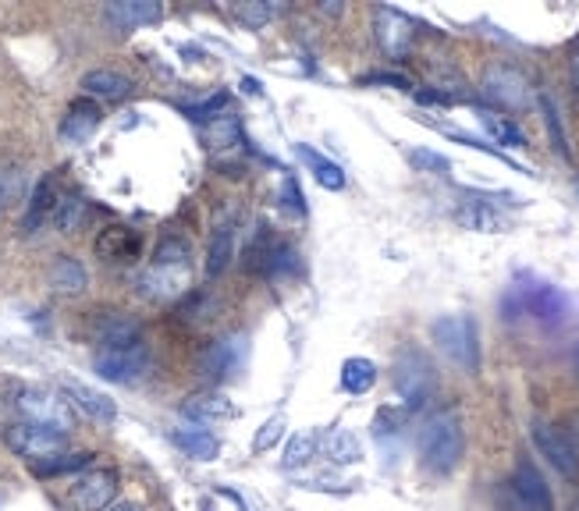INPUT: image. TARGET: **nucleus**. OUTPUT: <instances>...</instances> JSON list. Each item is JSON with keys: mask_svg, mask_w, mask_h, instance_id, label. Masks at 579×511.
Instances as JSON below:
<instances>
[{"mask_svg": "<svg viewBox=\"0 0 579 511\" xmlns=\"http://www.w3.org/2000/svg\"><path fill=\"white\" fill-rule=\"evenodd\" d=\"M192 284V253L182 239H164L149 267L140 273V295L149 302H171Z\"/></svg>", "mask_w": 579, "mask_h": 511, "instance_id": "1", "label": "nucleus"}, {"mask_svg": "<svg viewBox=\"0 0 579 511\" xmlns=\"http://www.w3.org/2000/svg\"><path fill=\"white\" fill-rule=\"evenodd\" d=\"M466 437L462 423L455 412H434L431 419L420 426V459L437 476H448L455 465L462 462Z\"/></svg>", "mask_w": 579, "mask_h": 511, "instance_id": "2", "label": "nucleus"}, {"mask_svg": "<svg viewBox=\"0 0 579 511\" xmlns=\"http://www.w3.org/2000/svg\"><path fill=\"white\" fill-rule=\"evenodd\" d=\"M15 409L22 423H33V426H44V430H53V434H64L75 430V409L68 398L53 394V391H44V388H22L15 391Z\"/></svg>", "mask_w": 579, "mask_h": 511, "instance_id": "3", "label": "nucleus"}, {"mask_svg": "<svg viewBox=\"0 0 579 511\" xmlns=\"http://www.w3.org/2000/svg\"><path fill=\"white\" fill-rule=\"evenodd\" d=\"M395 391L406 409H423L437 391L434 363L420 349H402L395 358Z\"/></svg>", "mask_w": 579, "mask_h": 511, "instance_id": "4", "label": "nucleus"}, {"mask_svg": "<svg viewBox=\"0 0 579 511\" xmlns=\"http://www.w3.org/2000/svg\"><path fill=\"white\" fill-rule=\"evenodd\" d=\"M431 334L437 341V349L445 352L459 369H466V373L480 369V341H477L473 316H437Z\"/></svg>", "mask_w": 579, "mask_h": 511, "instance_id": "5", "label": "nucleus"}, {"mask_svg": "<svg viewBox=\"0 0 579 511\" xmlns=\"http://www.w3.org/2000/svg\"><path fill=\"white\" fill-rule=\"evenodd\" d=\"M480 93H484V100H491L494 107H505V110L530 107V96H533L530 78L512 64H491L484 78H480Z\"/></svg>", "mask_w": 579, "mask_h": 511, "instance_id": "6", "label": "nucleus"}, {"mask_svg": "<svg viewBox=\"0 0 579 511\" xmlns=\"http://www.w3.org/2000/svg\"><path fill=\"white\" fill-rule=\"evenodd\" d=\"M505 309L508 313H527L541 324H562V316L569 306H565V295L558 292V288H551L544 281H530L522 288H512Z\"/></svg>", "mask_w": 579, "mask_h": 511, "instance_id": "7", "label": "nucleus"}, {"mask_svg": "<svg viewBox=\"0 0 579 511\" xmlns=\"http://www.w3.org/2000/svg\"><path fill=\"white\" fill-rule=\"evenodd\" d=\"M93 366L110 384H140L149 373V352L143 341L129 344V349H107V352H96Z\"/></svg>", "mask_w": 579, "mask_h": 511, "instance_id": "8", "label": "nucleus"}, {"mask_svg": "<svg viewBox=\"0 0 579 511\" xmlns=\"http://www.w3.org/2000/svg\"><path fill=\"white\" fill-rule=\"evenodd\" d=\"M4 440H8V448L19 454V459H29V462H47V459H53V454L68 451L64 434L44 430V426H33V423L8 426Z\"/></svg>", "mask_w": 579, "mask_h": 511, "instance_id": "9", "label": "nucleus"}, {"mask_svg": "<svg viewBox=\"0 0 579 511\" xmlns=\"http://www.w3.org/2000/svg\"><path fill=\"white\" fill-rule=\"evenodd\" d=\"M533 445H536V451H541L551 465L558 469L565 479H576L579 476V451L572 445V437L565 434L562 426L536 419L533 423Z\"/></svg>", "mask_w": 579, "mask_h": 511, "instance_id": "10", "label": "nucleus"}, {"mask_svg": "<svg viewBox=\"0 0 579 511\" xmlns=\"http://www.w3.org/2000/svg\"><path fill=\"white\" fill-rule=\"evenodd\" d=\"M374 33H377V47L388 53V58H406L412 50V39H417V25H412V19H406L402 11L377 8Z\"/></svg>", "mask_w": 579, "mask_h": 511, "instance_id": "11", "label": "nucleus"}, {"mask_svg": "<svg viewBox=\"0 0 579 511\" xmlns=\"http://www.w3.org/2000/svg\"><path fill=\"white\" fill-rule=\"evenodd\" d=\"M118 494V473L114 469H93L72 487V508L75 511H107Z\"/></svg>", "mask_w": 579, "mask_h": 511, "instance_id": "12", "label": "nucleus"}, {"mask_svg": "<svg viewBox=\"0 0 579 511\" xmlns=\"http://www.w3.org/2000/svg\"><path fill=\"white\" fill-rule=\"evenodd\" d=\"M245 363V344L242 338H228V341H214L210 349L200 358V373L206 380L225 384L231 377H239V369Z\"/></svg>", "mask_w": 579, "mask_h": 511, "instance_id": "13", "label": "nucleus"}, {"mask_svg": "<svg viewBox=\"0 0 579 511\" xmlns=\"http://www.w3.org/2000/svg\"><path fill=\"white\" fill-rule=\"evenodd\" d=\"M508 487H512V497L519 501L522 511H555V501H551V490H547V483L541 476V469H536L530 459H522L516 465Z\"/></svg>", "mask_w": 579, "mask_h": 511, "instance_id": "14", "label": "nucleus"}, {"mask_svg": "<svg viewBox=\"0 0 579 511\" xmlns=\"http://www.w3.org/2000/svg\"><path fill=\"white\" fill-rule=\"evenodd\" d=\"M93 338H96V344H100V352H107V349H129V344H140L143 341V330L125 313H100L93 320Z\"/></svg>", "mask_w": 579, "mask_h": 511, "instance_id": "15", "label": "nucleus"}, {"mask_svg": "<svg viewBox=\"0 0 579 511\" xmlns=\"http://www.w3.org/2000/svg\"><path fill=\"white\" fill-rule=\"evenodd\" d=\"M236 239H239V210L228 206L225 214L217 217L214 224V242H210V256H206V273H225L231 256H236Z\"/></svg>", "mask_w": 579, "mask_h": 511, "instance_id": "16", "label": "nucleus"}, {"mask_svg": "<svg viewBox=\"0 0 579 511\" xmlns=\"http://www.w3.org/2000/svg\"><path fill=\"white\" fill-rule=\"evenodd\" d=\"M455 220H459L466 231H477V234H502L508 228V220H505V214L498 210V206L480 199V196L466 199L459 210H455Z\"/></svg>", "mask_w": 579, "mask_h": 511, "instance_id": "17", "label": "nucleus"}, {"mask_svg": "<svg viewBox=\"0 0 579 511\" xmlns=\"http://www.w3.org/2000/svg\"><path fill=\"white\" fill-rule=\"evenodd\" d=\"M96 256L110 259V264H129L140 256V231H132L125 224H110L96 234Z\"/></svg>", "mask_w": 579, "mask_h": 511, "instance_id": "18", "label": "nucleus"}, {"mask_svg": "<svg viewBox=\"0 0 579 511\" xmlns=\"http://www.w3.org/2000/svg\"><path fill=\"white\" fill-rule=\"evenodd\" d=\"M182 412H185L189 419H200V423H206V419H236L239 416V409L231 405V398L220 394L217 388L200 391V394H189Z\"/></svg>", "mask_w": 579, "mask_h": 511, "instance_id": "19", "label": "nucleus"}, {"mask_svg": "<svg viewBox=\"0 0 579 511\" xmlns=\"http://www.w3.org/2000/svg\"><path fill=\"white\" fill-rule=\"evenodd\" d=\"M104 15L121 25V29H132V25H154L160 22L164 8L157 4V0H118V4H107Z\"/></svg>", "mask_w": 579, "mask_h": 511, "instance_id": "20", "label": "nucleus"}, {"mask_svg": "<svg viewBox=\"0 0 579 511\" xmlns=\"http://www.w3.org/2000/svg\"><path fill=\"white\" fill-rule=\"evenodd\" d=\"M96 124H100V110H96V104L93 100H75L72 107H68L64 121H61V139L86 143L96 132Z\"/></svg>", "mask_w": 579, "mask_h": 511, "instance_id": "21", "label": "nucleus"}, {"mask_svg": "<svg viewBox=\"0 0 579 511\" xmlns=\"http://www.w3.org/2000/svg\"><path fill=\"white\" fill-rule=\"evenodd\" d=\"M47 278H50V288L58 295H82V292H86V284H89V273L75 256H58V259H53Z\"/></svg>", "mask_w": 579, "mask_h": 511, "instance_id": "22", "label": "nucleus"}, {"mask_svg": "<svg viewBox=\"0 0 579 511\" xmlns=\"http://www.w3.org/2000/svg\"><path fill=\"white\" fill-rule=\"evenodd\" d=\"M171 440L189 459H200V462H214L220 454V440L210 430H200V426H182V430L171 434Z\"/></svg>", "mask_w": 579, "mask_h": 511, "instance_id": "23", "label": "nucleus"}, {"mask_svg": "<svg viewBox=\"0 0 579 511\" xmlns=\"http://www.w3.org/2000/svg\"><path fill=\"white\" fill-rule=\"evenodd\" d=\"M64 394L72 398V402H75L82 412H89L93 419L110 423V419L118 416V409H114V402H110L107 394L93 391V388H86V384H79V380H64Z\"/></svg>", "mask_w": 579, "mask_h": 511, "instance_id": "24", "label": "nucleus"}, {"mask_svg": "<svg viewBox=\"0 0 579 511\" xmlns=\"http://www.w3.org/2000/svg\"><path fill=\"white\" fill-rule=\"evenodd\" d=\"M82 89L89 96H100V100H121V96L132 93V82L121 72H110V68H96V72L82 75Z\"/></svg>", "mask_w": 579, "mask_h": 511, "instance_id": "25", "label": "nucleus"}, {"mask_svg": "<svg viewBox=\"0 0 579 511\" xmlns=\"http://www.w3.org/2000/svg\"><path fill=\"white\" fill-rule=\"evenodd\" d=\"M58 188H53V182H39L36 192H33V203L29 210H25V220H22V231L33 234L36 228L47 224V217H53V210H58Z\"/></svg>", "mask_w": 579, "mask_h": 511, "instance_id": "26", "label": "nucleus"}, {"mask_svg": "<svg viewBox=\"0 0 579 511\" xmlns=\"http://www.w3.org/2000/svg\"><path fill=\"white\" fill-rule=\"evenodd\" d=\"M295 154L310 163L313 178H316V182H321L324 188H330V192L345 188V171L338 168V163H330L327 157H321V154H316V149H310L306 143H299V146H295Z\"/></svg>", "mask_w": 579, "mask_h": 511, "instance_id": "27", "label": "nucleus"}, {"mask_svg": "<svg viewBox=\"0 0 579 511\" xmlns=\"http://www.w3.org/2000/svg\"><path fill=\"white\" fill-rule=\"evenodd\" d=\"M377 384V366L370 358H345L341 366V388L349 394H366Z\"/></svg>", "mask_w": 579, "mask_h": 511, "instance_id": "28", "label": "nucleus"}, {"mask_svg": "<svg viewBox=\"0 0 579 511\" xmlns=\"http://www.w3.org/2000/svg\"><path fill=\"white\" fill-rule=\"evenodd\" d=\"M324 451L335 465H352V462L363 459L360 437H355L352 430H330L327 440H324Z\"/></svg>", "mask_w": 579, "mask_h": 511, "instance_id": "29", "label": "nucleus"}, {"mask_svg": "<svg viewBox=\"0 0 579 511\" xmlns=\"http://www.w3.org/2000/svg\"><path fill=\"white\" fill-rule=\"evenodd\" d=\"M96 454L89 451H64V454H53L47 462H33V473L36 476H64V473H79V469H89Z\"/></svg>", "mask_w": 579, "mask_h": 511, "instance_id": "30", "label": "nucleus"}, {"mask_svg": "<svg viewBox=\"0 0 579 511\" xmlns=\"http://www.w3.org/2000/svg\"><path fill=\"white\" fill-rule=\"evenodd\" d=\"M480 124L498 139L502 146H512V149H522L527 146V135H522L516 124H512V118H502L498 110H480Z\"/></svg>", "mask_w": 579, "mask_h": 511, "instance_id": "31", "label": "nucleus"}, {"mask_svg": "<svg viewBox=\"0 0 579 511\" xmlns=\"http://www.w3.org/2000/svg\"><path fill=\"white\" fill-rule=\"evenodd\" d=\"M86 217H89V206L86 199H79V196H68L58 203V210H53V224H58L61 234H75L82 224H86Z\"/></svg>", "mask_w": 579, "mask_h": 511, "instance_id": "32", "label": "nucleus"}, {"mask_svg": "<svg viewBox=\"0 0 579 511\" xmlns=\"http://www.w3.org/2000/svg\"><path fill=\"white\" fill-rule=\"evenodd\" d=\"M299 270H302V259L295 248L288 242H274V253L267 259L264 278H288V273H299Z\"/></svg>", "mask_w": 579, "mask_h": 511, "instance_id": "33", "label": "nucleus"}, {"mask_svg": "<svg viewBox=\"0 0 579 511\" xmlns=\"http://www.w3.org/2000/svg\"><path fill=\"white\" fill-rule=\"evenodd\" d=\"M313 454H316V434H295L292 440H288L281 465H285V469L310 465V462H313Z\"/></svg>", "mask_w": 579, "mask_h": 511, "instance_id": "34", "label": "nucleus"}, {"mask_svg": "<svg viewBox=\"0 0 579 511\" xmlns=\"http://www.w3.org/2000/svg\"><path fill=\"white\" fill-rule=\"evenodd\" d=\"M278 4H270V0H250V4H239L236 8V15L239 22L245 25V29H264V25L278 15Z\"/></svg>", "mask_w": 579, "mask_h": 511, "instance_id": "35", "label": "nucleus"}, {"mask_svg": "<svg viewBox=\"0 0 579 511\" xmlns=\"http://www.w3.org/2000/svg\"><path fill=\"white\" fill-rule=\"evenodd\" d=\"M409 163H412L417 171H426V174H445V171H451V160H448V157H441V154H434V149H423V146L409 149Z\"/></svg>", "mask_w": 579, "mask_h": 511, "instance_id": "36", "label": "nucleus"}, {"mask_svg": "<svg viewBox=\"0 0 579 511\" xmlns=\"http://www.w3.org/2000/svg\"><path fill=\"white\" fill-rule=\"evenodd\" d=\"M541 110H544V121H547V132H551V143H555V149L562 157H572L569 143H565V135H562V121H558L555 104H551V96H541Z\"/></svg>", "mask_w": 579, "mask_h": 511, "instance_id": "37", "label": "nucleus"}, {"mask_svg": "<svg viewBox=\"0 0 579 511\" xmlns=\"http://www.w3.org/2000/svg\"><path fill=\"white\" fill-rule=\"evenodd\" d=\"M281 437H285V416H270L264 426H260V434L253 437V448L256 451H270Z\"/></svg>", "mask_w": 579, "mask_h": 511, "instance_id": "38", "label": "nucleus"}, {"mask_svg": "<svg viewBox=\"0 0 579 511\" xmlns=\"http://www.w3.org/2000/svg\"><path fill=\"white\" fill-rule=\"evenodd\" d=\"M281 206H285V210L292 214V217L306 214V196H302V188H299V182H295L292 174H288L285 185H281Z\"/></svg>", "mask_w": 579, "mask_h": 511, "instance_id": "39", "label": "nucleus"}, {"mask_svg": "<svg viewBox=\"0 0 579 511\" xmlns=\"http://www.w3.org/2000/svg\"><path fill=\"white\" fill-rule=\"evenodd\" d=\"M228 104V93H217V96H210L206 104H196V107H185V114L192 118V121H210V118H217V110Z\"/></svg>", "mask_w": 579, "mask_h": 511, "instance_id": "40", "label": "nucleus"}, {"mask_svg": "<svg viewBox=\"0 0 579 511\" xmlns=\"http://www.w3.org/2000/svg\"><path fill=\"white\" fill-rule=\"evenodd\" d=\"M366 82V86H395V89H412V82L406 78V75H366L363 78Z\"/></svg>", "mask_w": 579, "mask_h": 511, "instance_id": "41", "label": "nucleus"}, {"mask_svg": "<svg viewBox=\"0 0 579 511\" xmlns=\"http://www.w3.org/2000/svg\"><path fill=\"white\" fill-rule=\"evenodd\" d=\"M321 11H324V15H330V19H338L341 15V4H338V0H324Z\"/></svg>", "mask_w": 579, "mask_h": 511, "instance_id": "42", "label": "nucleus"}, {"mask_svg": "<svg viewBox=\"0 0 579 511\" xmlns=\"http://www.w3.org/2000/svg\"><path fill=\"white\" fill-rule=\"evenodd\" d=\"M572 86H576V96H579V47L572 50Z\"/></svg>", "mask_w": 579, "mask_h": 511, "instance_id": "43", "label": "nucleus"}, {"mask_svg": "<svg viewBox=\"0 0 579 511\" xmlns=\"http://www.w3.org/2000/svg\"><path fill=\"white\" fill-rule=\"evenodd\" d=\"M242 89H250L253 96H260V93H264V89H260V82H256V78H242Z\"/></svg>", "mask_w": 579, "mask_h": 511, "instance_id": "44", "label": "nucleus"}, {"mask_svg": "<svg viewBox=\"0 0 579 511\" xmlns=\"http://www.w3.org/2000/svg\"><path fill=\"white\" fill-rule=\"evenodd\" d=\"M107 511H143V504H132V501H125V504H114V508H107Z\"/></svg>", "mask_w": 579, "mask_h": 511, "instance_id": "45", "label": "nucleus"}, {"mask_svg": "<svg viewBox=\"0 0 579 511\" xmlns=\"http://www.w3.org/2000/svg\"><path fill=\"white\" fill-rule=\"evenodd\" d=\"M572 511H579V497H576V501H572Z\"/></svg>", "mask_w": 579, "mask_h": 511, "instance_id": "46", "label": "nucleus"}, {"mask_svg": "<svg viewBox=\"0 0 579 511\" xmlns=\"http://www.w3.org/2000/svg\"><path fill=\"white\" fill-rule=\"evenodd\" d=\"M576 196H579V182H576Z\"/></svg>", "mask_w": 579, "mask_h": 511, "instance_id": "47", "label": "nucleus"}, {"mask_svg": "<svg viewBox=\"0 0 579 511\" xmlns=\"http://www.w3.org/2000/svg\"><path fill=\"white\" fill-rule=\"evenodd\" d=\"M576 434H579V419H576Z\"/></svg>", "mask_w": 579, "mask_h": 511, "instance_id": "48", "label": "nucleus"}]
</instances>
